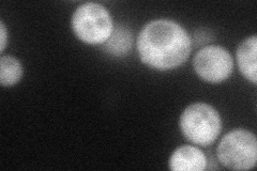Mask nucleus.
I'll use <instances>...</instances> for the list:
<instances>
[{"mask_svg": "<svg viewBox=\"0 0 257 171\" xmlns=\"http://www.w3.org/2000/svg\"><path fill=\"white\" fill-rule=\"evenodd\" d=\"M257 37L252 36L244 39L237 48V62L239 71L245 79L254 85L257 81Z\"/></svg>", "mask_w": 257, "mask_h": 171, "instance_id": "7", "label": "nucleus"}, {"mask_svg": "<svg viewBox=\"0 0 257 171\" xmlns=\"http://www.w3.org/2000/svg\"><path fill=\"white\" fill-rule=\"evenodd\" d=\"M71 26L80 41L90 45L104 44L114 30L106 8L94 3L79 6L72 15Z\"/></svg>", "mask_w": 257, "mask_h": 171, "instance_id": "3", "label": "nucleus"}, {"mask_svg": "<svg viewBox=\"0 0 257 171\" xmlns=\"http://www.w3.org/2000/svg\"><path fill=\"white\" fill-rule=\"evenodd\" d=\"M192 41L179 24L170 20L148 23L138 38V52L144 64L158 71L180 67L188 60Z\"/></svg>", "mask_w": 257, "mask_h": 171, "instance_id": "1", "label": "nucleus"}, {"mask_svg": "<svg viewBox=\"0 0 257 171\" xmlns=\"http://www.w3.org/2000/svg\"><path fill=\"white\" fill-rule=\"evenodd\" d=\"M180 129L189 141L209 145L219 137L222 120L219 112L206 103H194L183 110L179 120Z\"/></svg>", "mask_w": 257, "mask_h": 171, "instance_id": "2", "label": "nucleus"}, {"mask_svg": "<svg viewBox=\"0 0 257 171\" xmlns=\"http://www.w3.org/2000/svg\"><path fill=\"white\" fill-rule=\"evenodd\" d=\"M133 44V35L131 30L124 26H118L112 30L110 37L104 43V51L107 54L123 57L130 53Z\"/></svg>", "mask_w": 257, "mask_h": 171, "instance_id": "8", "label": "nucleus"}, {"mask_svg": "<svg viewBox=\"0 0 257 171\" xmlns=\"http://www.w3.org/2000/svg\"><path fill=\"white\" fill-rule=\"evenodd\" d=\"M21 62L12 56H3L0 59V83L4 87H12L22 79Z\"/></svg>", "mask_w": 257, "mask_h": 171, "instance_id": "9", "label": "nucleus"}, {"mask_svg": "<svg viewBox=\"0 0 257 171\" xmlns=\"http://www.w3.org/2000/svg\"><path fill=\"white\" fill-rule=\"evenodd\" d=\"M193 67L199 78L207 83L219 84L231 75L234 60L224 47L208 45L195 55Z\"/></svg>", "mask_w": 257, "mask_h": 171, "instance_id": "5", "label": "nucleus"}, {"mask_svg": "<svg viewBox=\"0 0 257 171\" xmlns=\"http://www.w3.org/2000/svg\"><path fill=\"white\" fill-rule=\"evenodd\" d=\"M221 164L231 170H250L256 166L257 141L252 132L235 129L225 135L216 149Z\"/></svg>", "mask_w": 257, "mask_h": 171, "instance_id": "4", "label": "nucleus"}, {"mask_svg": "<svg viewBox=\"0 0 257 171\" xmlns=\"http://www.w3.org/2000/svg\"><path fill=\"white\" fill-rule=\"evenodd\" d=\"M205 154L193 145H181L177 148L168 160L173 171H203L207 168Z\"/></svg>", "mask_w": 257, "mask_h": 171, "instance_id": "6", "label": "nucleus"}, {"mask_svg": "<svg viewBox=\"0 0 257 171\" xmlns=\"http://www.w3.org/2000/svg\"><path fill=\"white\" fill-rule=\"evenodd\" d=\"M0 37H2V43H0V53H4L6 45H7V40H8V31L5 26L4 22H0Z\"/></svg>", "mask_w": 257, "mask_h": 171, "instance_id": "10", "label": "nucleus"}]
</instances>
